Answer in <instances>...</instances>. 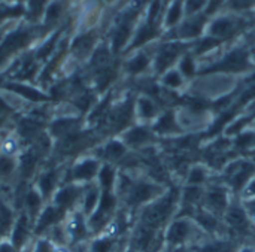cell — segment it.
<instances>
[{
  "label": "cell",
  "mask_w": 255,
  "mask_h": 252,
  "mask_svg": "<svg viewBox=\"0 0 255 252\" xmlns=\"http://www.w3.org/2000/svg\"><path fill=\"white\" fill-rule=\"evenodd\" d=\"M245 199H255V176L247 184V187L242 191Z\"/></svg>",
  "instance_id": "49"
},
{
  "label": "cell",
  "mask_w": 255,
  "mask_h": 252,
  "mask_svg": "<svg viewBox=\"0 0 255 252\" xmlns=\"http://www.w3.org/2000/svg\"><path fill=\"white\" fill-rule=\"evenodd\" d=\"M169 252H190L187 247H178V248H170Z\"/></svg>",
  "instance_id": "52"
},
{
  "label": "cell",
  "mask_w": 255,
  "mask_h": 252,
  "mask_svg": "<svg viewBox=\"0 0 255 252\" xmlns=\"http://www.w3.org/2000/svg\"><path fill=\"white\" fill-rule=\"evenodd\" d=\"M130 252H136V251H130Z\"/></svg>",
  "instance_id": "58"
},
{
  "label": "cell",
  "mask_w": 255,
  "mask_h": 252,
  "mask_svg": "<svg viewBox=\"0 0 255 252\" xmlns=\"http://www.w3.org/2000/svg\"><path fill=\"white\" fill-rule=\"evenodd\" d=\"M155 133L152 131L151 127L145 126V124H136V126H130L128 128H126L124 131H121L118 134V137L127 145V148L130 149H140L149 143H152Z\"/></svg>",
  "instance_id": "16"
},
{
  "label": "cell",
  "mask_w": 255,
  "mask_h": 252,
  "mask_svg": "<svg viewBox=\"0 0 255 252\" xmlns=\"http://www.w3.org/2000/svg\"><path fill=\"white\" fill-rule=\"evenodd\" d=\"M46 7V0H30L28 3V18L36 21L40 15H43Z\"/></svg>",
  "instance_id": "40"
},
{
  "label": "cell",
  "mask_w": 255,
  "mask_h": 252,
  "mask_svg": "<svg viewBox=\"0 0 255 252\" xmlns=\"http://www.w3.org/2000/svg\"><path fill=\"white\" fill-rule=\"evenodd\" d=\"M179 51H181V46L178 43H167V45L161 46V49H160V52L157 55V60H155L157 72L158 73L166 72L175 63V60L178 58Z\"/></svg>",
  "instance_id": "26"
},
{
  "label": "cell",
  "mask_w": 255,
  "mask_h": 252,
  "mask_svg": "<svg viewBox=\"0 0 255 252\" xmlns=\"http://www.w3.org/2000/svg\"><path fill=\"white\" fill-rule=\"evenodd\" d=\"M25 252H57V245H54L46 236L33 238L28 250Z\"/></svg>",
  "instance_id": "35"
},
{
  "label": "cell",
  "mask_w": 255,
  "mask_h": 252,
  "mask_svg": "<svg viewBox=\"0 0 255 252\" xmlns=\"http://www.w3.org/2000/svg\"><path fill=\"white\" fill-rule=\"evenodd\" d=\"M202 230L197 227V224L191 218H176L172 221L166 232H164V242L169 248H178L185 247L191 241H194L196 235Z\"/></svg>",
  "instance_id": "5"
},
{
  "label": "cell",
  "mask_w": 255,
  "mask_h": 252,
  "mask_svg": "<svg viewBox=\"0 0 255 252\" xmlns=\"http://www.w3.org/2000/svg\"><path fill=\"white\" fill-rule=\"evenodd\" d=\"M60 36H61V33L60 31H55L37 51H36V54H34V58H36V61H43V60H48L49 58V55H52L54 54V51L57 49V43L60 42Z\"/></svg>",
  "instance_id": "34"
},
{
  "label": "cell",
  "mask_w": 255,
  "mask_h": 252,
  "mask_svg": "<svg viewBox=\"0 0 255 252\" xmlns=\"http://www.w3.org/2000/svg\"><path fill=\"white\" fill-rule=\"evenodd\" d=\"M102 167V161L90 152H85L66 164L64 170V184L73 182L81 185H88L96 182L99 170Z\"/></svg>",
  "instance_id": "2"
},
{
  "label": "cell",
  "mask_w": 255,
  "mask_h": 252,
  "mask_svg": "<svg viewBox=\"0 0 255 252\" xmlns=\"http://www.w3.org/2000/svg\"><path fill=\"white\" fill-rule=\"evenodd\" d=\"M230 244L226 241H209L197 247L196 252H230Z\"/></svg>",
  "instance_id": "38"
},
{
  "label": "cell",
  "mask_w": 255,
  "mask_h": 252,
  "mask_svg": "<svg viewBox=\"0 0 255 252\" xmlns=\"http://www.w3.org/2000/svg\"><path fill=\"white\" fill-rule=\"evenodd\" d=\"M66 49H67V40L63 39L61 42H58V48L54 51L51 58L46 60V64H45L43 70L39 73V76H37V82L39 84H45L52 76V73H55V70L58 69L60 63H61V60H63V57L66 54Z\"/></svg>",
  "instance_id": "24"
},
{
  "label": "cell",
  "mask_w": 255,
  "mask_h": 252,
  "mask_svg": "<svg viewBox=\"0 0 255 252\" xmlns=\"http://www.w3.org/2000/svg\"><path fill=\"white\" fill-rule=\"evenodd\" d=\"M84 188H85V185L73 184V182H66V184H63L55 191V194L52 196L49 203H52V205H55V206L67 211V212L75 211L79 206Z\"/></svg>",
  "instance_id": "14"
},
{
  "label": "cell",
  "mask_w": 255,
  "mask_h": 252,
  "mask_svg": "<svg viewBox=\"0 0 255 252\" xmlns=\"http://www.w3.org/2000/svg\"><path fill=\"white\" fill-rule=\"evenodd\" d=\"M100 196H102V190L97 185V182H93V184L85 185L78 209L88 218L97 209L99 202H100Z\"/></svg>",
  "instance_id": "21"
},
{
  "label": "cell",
  "mask_w": 255,
  "mask_h": 252,
  "mask_svg": "<svg viewBox=\"0 0 255 252\" xmlns=\"http://www.w3.org/2000/svg\"><path fill=\"white\" fill-rule=\"evenodd\" d=\"M163 84L169 88H178L182 85V76L176 70H170L163 76Z\"/></svg>",
  "instance_id": "43"
},
{
  "label": "cell",
  "mask_w": 255,
  "mask_h": 252,
  "mask_svg": "<svg viewBox=\"0 0 255 252\" xmlns=\"http://www.w3.org/2000/svg\"><path fill=\"white\" fill-rule=\"evenodd\" d=\"M205 15H197L196 18L188 19L187 22H184V25L181 27L179 33L182 37H196L202 33L203 27H205Z\"/></svg>",
  "instance_id": "33"
},
{
  "label": "cell",
  "mask_w": 255,
  "mask_h": 252,
  "mask_svg": "<svg viewBox=\"0 0 255 252\" xmlns=\"http://www.w3.org/2000/svg\"><path fill=\"white\" fill-rule=\"evenodd\" d=\"M0 252H19V251L13 247V244H12L7 238H1V239H0Z\"/></svg>",
  "instance_id": "50"
},
{
  "label": "cell",
  "mask_w": 255,
  "mask_h": 252,
  "mask_svg": "<svg viewBox=\"0 0 255 252\" xmlns=\"http://www.w3.org/2000/svg\"><path fill=\"white\" fill-rule=\"evenodd\" d=\"M64 0H54L46 4L45 12H43V25L51 27L58 22V19L64 13Z\"/></svg>",
  "instance_id": "32"
},
{
  "label": "cell",
  "mask_w": 255,
  "mask_h": 252,
  "mask_svg": "<svg viewBox=\"0 0 255 252\" xmlns=\"http://www.w3.org/2000/svg\"><path fill=\"white\" fill-rule=\"evenodd\" d=\"M67 164V163H66ZM66 164L63 163H57L54 160H48L42 169L37 172L33 184L36 185V188L40 191V194L43 196L45 202L49 203L52 196L55 194V191L64 184V170H66Z\"/></svg>",
  "instance_id": "3"
},
{
  "label": "cell",
  "mask_w": 255,
  "mask_h": 252,
  "mask_svg": "<svg viewBox=\"0 0 255 252\" xmlns=\"http://www.w3.org/2000/svg\"><path fill=\"white\" fill-rule=\"evenodd\" d=\"M151 128L155 134H161V136L179 134L182 131L175 111H166L161 115H158L154 124L151 126Z\"/></svg>",
  "instance_id": "19"
},
{
  "label": "cell",
  "mask_w": 255,
  "mask_h": 252,
  "mask_svg": "<svg viewBox=\"0 0 255 252\" xmlns=\"http://www.w3.org/2000/svg\"><path fill=\"white\" fill-rule=\"evenodd\" d=\"M118 238L102 233L88 241V252H117Z\"/></svg>",
  "instance_id": "28"
},
{
  "label": "cell",
  "mask_w": 255,
  "mask_h": 252,
  "mask_svg": "<svg viewBox=\"0 0 255 252\" xmlns=\"http://www.w3.org/2000/svg\"><path fill=\"white\" fill-rule=\"evenodd\" d=\"M33 37V31L30 28H16L9 31L0 42V66H3L10 57L24 49Z\"/></svg>",
  "instance_id": "9"
},
{
  "label": "cell",
  "mask_w": 255,
  "mask_h": 252,
  "mask_svg": "<svg viewBox=\"0 0 255 252\" xmlns=\"http://www.w3.org/2000/svg\"><path fill=\"white\" fill-rule=\"evenodd\" d=\"M224 218V224L236 233H244L248 230L250 227V217H248V211L244 205L241 203H230V206L227 208L226 214L223 215Z\"/></svg>",
  "instance_id": "18"
},
{
  "label": "cell",
  "mask_w": 255,
  "mask_h": 252,
  "mask_svg": "<svg viewBox=\"0 0 255 252\" xmlns=\"http://www.w3.org/2000/svg\"><path fill=\"white\" fill-rule=\"evenodd\" d=\"M155 28H154V25H152V22L149 21V22H146L139 31H137V34H136V39H134V42H133V45H131V48H136V46H140V45H143V43H146L148 40H151L154 36H155Z\"/></svg>",
  "instance_id": "37"
},
{
  "label": "cell",
  "mask_w": 255,
  "mask_h": 252,
  "mask_svg": "<svg viewBox=\"0 0 255 252\" xmlns=\"http://www.w3.org/2000/svg\"><path fill=\"white\" fill-rule=\"evenodd\" d=\"M134 117L140 121H155L158 117V106L148 96H140L134 102Z\"/></svg>",
  "instance_id": "25"
},
{
  "label": "cell",
  "mask_w": 255,
  "mask_h": 252,
  "mask_svg": "<svg viewBox=\"0 0 255 252\" xmlns=\"http://www.w3.org/2000/svg\"><path fill=\"white\" fill-rule=\"evenodd\" d=\"M118 178V169L114 164L102 163V167L97 175V185L100 187L102 191H115V184Z\"/></svg>",
  "instance_id": "27"
},
{
  "label": "cell",
  "mask_w": 255,
  "mask_h": 252,
  "mask_svg": "<svg viewBox=\"0 0 255 252\" xmlns=\"http://www.w3.org/2000/svg\"><path fill=\"white\" fill-rule=\"evenodd\" d=\"M91 154H94L102 163H108V164H114L117 166L118 163H121L127 154H128V148L127 145L117 136V137H111L105 142L97 143L93 149Z\"/></svg>",
  "instance_id": "10"
},
{
  "label": "cell",
  "mask_w": 255,
  "mask_h": 252,
  "mask_svg": "<svg viewBox=\"0 0 255 252\" xmlns=\"http://www.w3.org/2000/svg\"><path fill=\"white\" fill-rule=\"evenodd\" d=\"M25 145L22 139L18 136V133L12 128V126L6 130L1 142H0V154L9 155V157H19V154L24 151Z\"/></svg>",
  "instance_id": "22"
},
{
  "label": "cell",
  "mask_w": 255,
  "mask_h": 252,
  "mask_svg": "<svg viewBox=\"0 0 255 252\" xmlns=\"http://www.w3.org/2000/svg\"><path fill=\"white\" fill-rule=\"evenodd\" d=\"M1 88L19 96L21 99H24L25 102L31 103V105H43V103H51L54 102V99L49 96V93H46L42 88L28 85L27 82L22 81H9V82H3Z\"/></svg>",
  "instance_id": "13"
},
{
  "label": "cell",
  "mask_w": 255,
  "mask_h": 252,
  "mask_svg": "<svg viewBox=\"0 0 255 252\" xmlns=\"http://www.w3.org/2000/svg\"><path fill=\"white\" fill-rule=\"evenodd\" d=\"M1 85H3V78L0 76V87H1Z\"/></svg>",
  "instance_id": "55"
},
{
  "label": "cell",
  "mask_w": 255,
  "mask_h": 252,
  "mask_svg": "<svg viewBox=\"0 0 255 252\" xmlns=\"http://www.w3.org/2000/svg\"><path fill=\"white\" fill-rule=\"evenodd\" d=\"M221 40L220 39H217V37H206V39H203L200 43H199V46H197V54H203V52H206V51H209V49H212V48H215L218 43H220Z\"/></svg>",
  "instance_id": "45"
},
{
  "label": "cell",
  "mask_w": 255,
  "mask_h": 252,
  "mask_svg": "<svg viewBox=\"0 0 255 252\" xmlns=\"http://www.w3.org/2000/svg\"><path fill=\"white\" fill-rule=\"evenodd\" d=\"M24 13V7L21 4L16 6H6L3 3H0V22H3V19L7 18H13V16H19Z\"/></svg>",
  "instance_id": "41"
},
{
  "label": "cell",
  "mask_w": 255,
  "mask_h": 252,
  "mask_svg": "<svg viewBox=\"0 0 255 252\" xmlns=\"http://www.w3.org/2000/svg\"><path fill=\"white\" fill-rule=\"evenodd\" d=\"M181 15H182V0H176V1L170 6V9H169V12H167V16H166L167 25L176 24V22L179 21Z\"/></svg>",
  "instance_id": "42"
},
{
  "label": "cell",
  "mask_w": 255,
  "mask_h": 252,
  "mask_svg": "<svg viewBox=\"0 0 255 252\" xmlns=\"http://www.w3.org/2000/svg\"><path fill=\"white\" fill-rule=\"evenodd\" d=\"M9 127H10V126H9ZM9 127H6V128L0 130V142H1V139H3V136H4V133H6V130H7Z\"/></svg>",
  "instance_id": "54"
},
{
  "label": "cell",
  "mask_w": 255,
  "mask_h": 252,
  "mask_svg": "<svg viewBox=\"0 0 255 252\" xmlns=\"http://www.w3.org/2000/svg\"><path fill=\"white\" fill-rule=\"evenodd\" d=\"M236 30V22L232 18H218L211 24V36L217 39H226Z\"/></svg>",
  "instance_id": "30"
},
{
  "label": "cell",
  "mask_w": 255,
  "mask_h": 252,
  "mask_svg": "<svg viewBox=\"0 0 255 252\" xmlns=\"http://www.w3.org/2000/svg\"><path fill=\"white\" fill-rule=\"evenodd\" d=\"M224 181L235 193H242L247 184L254 178L255 163L248 160H235L224 167Z\"/></svg>",
  "instance_id": "6"
},
{
  "label": "cell",
  "mask_w": 255,
  "mask_h": 252,
  "mask_svg": "<svg viewBox=\"0 0 255 252\" xmlns=\"http://www.w3.org/2000/svg\"><path fill=\"white\" fill-rule=\"evenodd\" d=\"M12 117H15V112L6 103V100L1 96V91H0V118H12Z\"/></svg>",
  "instance_id": "47"
},
{
  "label": "cell",
  "mask_w": 255,
  "mask_h": 252,
  "mask_svg": "<svg viewBox=\"0 0 255 252\" xmlns=\"http://www.w3.org/2000/svg\"><path fill=\"white\" fill-rule=\"evenodd\" d=\"M33 238V220L24 211H18L7 239L13 244V247L18 251L25 252L28 250Z\"/></svg>",
  "instance_id": "7"
},
{
  "label": "cell",
  "mask_w": 255,
  "mask_h": 252,
  "mask_svg": "<svg viewBox=\"0 0 255 252\" xmlns=\"http://www.w3.org/2000/svg\"><path fill=\"white\" fill-rule=\"evenodd\" d=\"M64 229L69 238V247L88 242L93 238L87 224V217L79 209L70 211L67 214L64 220Z\"/></svg>",
  "instance_id": "11"
},
{
  "label": "cell",
  "mask_w": 255,
  "mask_h": 252,
  "mask_svg": "<svg viewBox=\"0 0 255 252\" xmlns=\"http://www.w3.org/2000/svg\"><path fill=\"white\" fill-rule=\"evenodd\" d=\"M85 118L82 115H69V117H55L52 118L48 126L46 131L54 142L61 140L82 128H85Z\"/></svg>",
  "instance_id": "8"
},
{
  "label": "cell",
  "mask_w": 255,
  "mask_h": 252,
  "mask_svg": "<svg viewBox=\"0 0 255 252\" xmlns=\"http://www.w3.org/2000/svg\"><path fill=\"white\" fill-rule=\"evenodd\" d=\"M254 146H255V143H254Z\"/></svg>",
  "instance_id": "59"
},
{
  "label": "cell",
  "mask_w": 255,
  "mask_h": 252,
  "mask_svg": "<svg viewBox=\"0 0 255 252\" xmlns=\"http://www.w3.org/2000/svg\"><path fill=\"white\" fill-rule=\"evenodd\" d=\"M0 37H1V33H0Z\"/></svg>",
  "instance_id": "57"
},
{
  "label": "cell",
  "mask_w": 255,
  "mask_h": 252,
  "mask_svg": "<svg viewBox=\"0 0 255 252\" xmlns=\"http://www.w3.org/2000/svg\"><path fill=\"white\" fill-rule=\"evenodd\" d=\"M93 73H99L108 67H111V51L106 46H99L94 49L91 54V61H90Z\"/></svg>",
  "instance_id": "31"
},
{
  "label": "cell",
  "mask_w": 255,
  "mask_h": 252,
  "mask_svg": "<svg viewBox=\"0 0 255 252\" xmlns=\"http://www.w3.org/2000/svg\"><path fill=\"white\" fill-rule=\"evenodd\" d=\"M238 252H255L254 247H242Z\"/></svg>",
  "instance_id": "53"
},
{
  "label": "cell",
  "mask_w": 255,
  "mask_h": 252,
  "mask_svg": "<svg viewBox=\"0 0 255 252\" xmlns=\"http://www.w3.org/2000/svg\"><path fill=\"white\" fill-rule=\"evenodd\" d=\"M191 220L197 224V227L205 232V233H209V235H214L218 232L220 229V217H217L215 214L206 211L205 208H197L196 212L193 214Z\"/></svg>",
  "instance_id": "23"
},
{
  "label": "cell",
  "mask_w": 255,
  "mask_h": 252,
  "mask_svg": "<svg viewBox=\"0 0 255 252\" xmlns=\"http://www.w3.org/2000/svg\"><path fill=\"white\" fill-rule=\"evenodd\" d=\"M253 57H254V60H255V48L253 49Z\"/></svg>",
  "instance_id": "56"
},
{
  "label": "cell",
  "mask_w": 255,
  "mask_h": 252,
  "mask_svg": "<svg viewBox=\"0 0 255 252\" xmlns=\"http://www.w3.org/2000/svg\"><path fill=\"white\" fill-rule=\"evenodd\" d=\"M179 200H181V193L178 188L167 190L154 202L142 208L139 215V223L146 224L155 230H160L172 218Z\"/></svg>",
  "instance_id": "1"
},
{
  "label": "cell",
  "mask_w": 255,
  "mask_h": 252,
  "mask_svg": "<svg viewBox=\"0 0 255 252\" xmlns=\"http://www.w3.org/2000/svg\"><path fill=\"white\" fill-rule=\"evenodd\" d=\"M206 3H208V0H187L185 1V12L188 15H194L200 9H203L206 6Z\"/></svg>",
  "instance_id": "44"
},
{
  "label": "cell",
  "mask_w": 255,
  "mask_h": 252,
  "mask_svg": "<svg viewBox=\"0 0 255 252\" xmlns=\"http://www.w3.org/2000/svg\"><path fill=\"white\" fill-rule=\"evenodd\" d=\"M250 67L248 54L244 49H235L230 54H227L221 61L217 64L208 67L203 70V73H212V72H229V73H238L244 72Z\"/></svg>",
  "instance_id": "17"
},
{
  "label": "cell",
  "mask_w": 255,
  "mask_h": 252,
  "mask_svg": "<svg viewBox=\"0 0 255 252\" xmlns=\"http://www.w3.org/2000/svg\"><path fill=\"white\" fill-rule=\"evenodd\" d=\"M229 206H230V197H229V190L226 187L212 185L205 191L202 208H205L206 211L220 217L226 214Z\"/></svg>",
  "instance_id": "15"
},
{
  "label": "cell",
  "mask_w": 255,
  "mask_h": 252,
  "mask_svg": "<svg viewBox=\"0 0 255 252\" xmlns=\"http://www.w3.org/2000/svg\"><path fill=\"white\" fill-rule=\"evenodd\" d=\"M223 3V0H209V4H208V9H206V13H212L220 4Z\"/></svg>",
  "instance_id": "51"
},
{
  "label": "cell",
  "mask_w": 255,
  "mask_h": 252,
  "mask_svg": "<svg viewBox=\"0 0 255 252\" xmlns=\"http://www.w3.org/2000/svg\"><path fill=\"white\" fill-rule=\"evenodd\" d=\"M96 33L94 31H87L84 34H79L73 39L70 43V52L75 58L84 60L90 54L94 52V45H96Z\"/></svg>",
  "instance_id": "20"
},
{
  "label": "cell",
  "mask_w": 255,
  "mask_h": 252,
  "mask_svg": "<svg viewBox=\"0 0 255 252\" xmlns=\"http://www.w3.org/2000/svg\"><path fill=\"white\" fill-rule=\"evenodd\" d=\"M149 58L145 54H137L136 57H133L128 63H127V70L131 75H137L140 72H143L148 67Z\"/></svg>",
  "instance_id": "39"
},
{
  "label": "cell",
  "mask_w": 255,
  "mask_h": 252,
  "mask_svg": "<svg viewBox=\"0 0 255 252\" xmlns=\"http://www.w3.org/2000/svg\"><path fill=\"white\" fill-rule=\"evenodd\" d=\"M181 73H184V76H193L196 73V66L191 57H184L181 61Z\"/></svg>",
  "instance_id": "46"
},
{
  "label": "cell",
  "mask_w": 255,
  "mask_h": 252,
  "mask_svg": "<svg viewBox=\"0 0 255 252\" xmlns=\"http://www.w3.org/2000/svg\"><path fill=\"white\" fill-rule=\"evenodd\" d=\"M67 214H69L67 211L61 209L52 203H46L33 223V236L34 238L45 236L48 230L61 224L66 220Z\"/></svg>",
  "instance_id": "12"
},
{
  "label": "cell",
  "mask_w": 255,
  "mask_h": 252,
  "mask_svg": "<svg viewBox=\"0 0 255 252\" xmlns=\"http://www.w3.org/2000/svg\"><path fill=\"white\" fill-rule=\"evenodd\" d=\"M133 18H134V12H130L124 16L123 22L118 25L115 34H114V39H112V51L118 52L127 42L130 33H131V22H133Z\"/></svg>",
  "instance_id": "29"
},
{
  "label": "cell",
  "mask_w": 255,
  "mask_h": 252,
  "mask_svg": "<svg viewBox=\"0 0 255 252\" xmlns=\"http://www.w3.org/2000/svg\"><path fill=\"white\" fill-rule=\"evenodd\" d=\"M208 179V170L205 166H193L187 175V184L188 185H202Z\"/></svg>",
  "instance_id": "36"
},
{
  "label": "cell",
  "mask_w": 255,
  "mask_h": 252,
  "mask_svg": "<svg viewBox=\"0 0 255 252\" xmlns=\"http://www.w3.org/2000/svg\"><path fill=\"white\" fill-rule=\"evenodd\" d=\"M161 194L163 191L158 184L146 179H134L131 187L120 202H123L127 209H140L154 202Z\"/></svg>",
  "instance_id": "4"
},
{
  "label": "cell",
  "mask_w": 255,
  "mask_h": 252,
  "mask_svg": "<svg viewBox=\"0 0 255 252\" xmlns=\"http://www.w3.org/2000/svg\"><path fill=\"white\" fill-rule=\"evenodd\" d=\"M255 0H232L230 1V6L233 9H238V10H242V9H248L250 6L254 4Z\"/></svg>",
  "instance_id": "48"
}]
</instances>
